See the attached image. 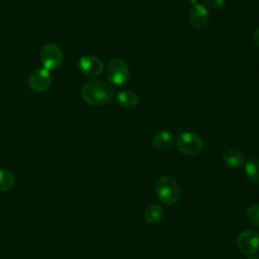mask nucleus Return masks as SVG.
Returning <instances> with one entry per match:
<instances>
[{
	"instance_id": "obj_8",
	"label": "nucleus",
	"mask_w": 259,
	"mask_h": 259,
	"mask_svg": "<svg viewBox=\"0 0 259 259\" xmlns=\"http://www.w3.org/2000/svg\"><path fill=\"white\" fill-rule=\"evenodd\" d=\"M79 70L87 77H97L104 69L102 61L95 56H83L78 61Z\"/></svg>"
},
{
	"instance_id": "obj_14",
	"label": "nucleus",
	"mask_w": 259,
	"mask_h": 259,
	"mask_svg": "<svg viewBox=\"0 0 259 259\" xmlns=\"http://www.w3.org/2000/svg\"><path fill=\"white\" fill-rule=\"evenodd\" d=\"M245 174L249 180L259 184V159L249 160L245 164Z\"/></svg>"
},
{
	"instance_id": "obj_5",
	"label": "nucleus",
	"mask_w": 259,
	"mask_h": 259,
	"mask_svg": "<svg viewBox=\"0 0 259 259\" xmlns=\"http://www.w3.org/2000/svg\"><path fill=\"white\" fill-rule=\"evenodd\" d=\"M106 77L110 83L120 86L124 84L130 77L128 66L125 61L115 58L110 61L106 69Z\"/></svg>"
},
{
	"instance_id": "obj_4",
	"label": "nucleus",
	"mask_w": 259,
	"mask_h": 259,
	"mask_svg": "<svg viewBox=\"0 0 259 259\" xmlns=\"http://www.w3.org/2000/svg\"><path fill=\"white\" fill-rule=\"evenodd\" d=\"M39 60L45 69L51 71L59 69L64 61L62 50L55 44H47L39 51Z\"/></svg>"
},
{
	"instance_id": "obj_10",
	"label": "nucleus",
	"mask_w": 259,
	"mask_h": 259,
	"mask_svg": "<svg viewBox=\"0 0 259 259\" xmlns=\"http://www.w3.org/2000/svg\"><path fill=\"white\" fill-rule=\"evenodd\" d=\"M223 161L230 168H239L244 164V156L236 149H228L223 153Z\"/></svg>"
},
{
	"instance_id": "obj_17",
	"label": "nucleus",
	"mask_w": 259,
	"mask_h": 259,
	"mask_svg": "<svg viewBox=\"0 0 259 259\" xmlns=\"http://www.w3.org/2000/svg\"><path fill=\"white\" fill-rule=\"evenodd\" d=\"M205 6L211 9H221L226 5V0H203Z\"/></svg>"
},
{
	"instance_id": "obj_9",
	"label": "nucleus",
	"mask_w": 259,
	"mask_h": 259,
	"mask_svg": "<svg viewBox=\"0 0 259 259\" xmlns=\"http://www.w3.org/2000/svg\"><path fill=\"white\" fill-rule=\"evenodd\" d=\"M188 18H189L190 24L194 28L200 29L205 27L209 20V14L206 6L200 3L193 4L189 10Z\"/></svg>"
},
{
	"instance_id": "obj_15",
	"label": "nucleus",
	"mask_w": 259,
	"mask_h": 259,
	"mask_svg": "<svg viewBox=\"0 0 259 259\" xmlns=\"http://www.w3.org/2000/svg\"><path fill=\"white\" fill-rule=\"evenodd\" d=\"M163 214H164L163 207L158 204H153L146 209L145 219L149 224H156L162 219Z\"/></svg>"
},
{
	"instance_id": "obj_1",
	"label": "nucleus",
	"mask_w": 259,
	"mask_h": 259,
	"mask_svg": "<svg viewBox=\"0 0 259 259\" xmlns=\"http://www.w3.org/2000/svg\"><path fill=\"white\" fill-rule=\"evenodd\" d=\"M83 100L93 106L103 105L109 102L113 96L112 87L101 80H90L81 88Z\"/></svg>"
},
{
	"instance_id": "obj_6",
	"label": "nucleus",
	"mask_w": 259,
	"mask_h": 259,
	"mask_svg": "<svg viewBox=\"0 0 259 259\" xmlns=\"http://www.w3.org/2000/svg\"><path fill=\"white\" fill-rule=\"evenodd\" d=\"M239 250L246 255H252L259 249V235L254 230H245L238 236Z\"/></svg>"
},
{
	"instance_id": "obj_3",
	"label": "nucleus",
	"mask_w": 259,
	"mask_h": 259,
	"mask_svg": "<svg viewBox=\"0 0 259 259\" xmlns=\"http://www.w3.org/2000/svg\"><path fill=\"white\" fill-rule=\"evenodd\" d=\"M176 144L179 151L187 156H196L200 154L204 147L201 137L191 132L180 133L176 139Z\"/></svg>"
},
{
	"instance_id": "obj_20",
	"label": "nucleus",
	"mask_w": 259,
	"mask_h": 259,
	"mask_svg": "<svg viewBox=\"0 0 259 259\" xmlns=\"http://www.w3.org/2000/svg\"><path fill=\"white\" fill-rule=\"evenodd\" d=\"M247 259H259L258 257H256V256H250L249 258H247Z\"/></svg>"
},
{
	"instance_id": "obj_19",
	"label": "nucleus",
	"mask_w": 259,
	"mask_h": 259,
	"mask_svg": "<svg viewBox=\"0 0 259 259\" xmlns=\"http://www.w3.org/2000/svg\"><path fill=\"white\" fill-rule=\"evenodd\" d=\"M187 2L191 3V4H196L197 3V0H186Z\"/></svg>"
},
{
	"instance_id": "obj_11",
	"label": "nucleus",
	"mask_w": 259,
	"mask_h": 259,
	"mask_svg": "<svg viewBox=\"0 0 259 259\" xmlns=\"http://www.w3.org/2000/svg\"><path fill=\"white\" fill-rule=\"evenodd\" d=\"M116 101L121 107L125 109H132L138 105L139 97L135 92L125 90V91H120L116 95Z\"/></svg>"
},
{
	"instance_id": "obj_18",
	"label": "nucleus",
	"mask_w": 259,
	"mask_h": 259,
	"mask_svg": "<svg viewBox=\"0 0 259 259\" xmlns=\"http://www.w3.org/2000/svg\"><path fill=\"white\" fill-rule=\"evenodd\" d=\"M253 40H254L255 45H256L257 47H259V27L255 30V32H254V34H253Z\"/></svg>"
},
{
	"instance_id": "obj_16",
	"label": "nucleus",
	"mask_w": 259,
	"mask_h": 259,
	"mask_svg": "<svg viewBox=\"0 0 259 259\" xmlns=\"http://www.w3.org/2000/svg\"><path fill=\"white\" fill-rule=\"evenodd\" d=\"M247 218L248 220L259 227V204H254L251 205L248 209H247Z\"/></svg>"
},
{
	"instance_id": "obj_13",
	"label": "nucleus",
	"mask_w": 259,
	"mask_h": 259,
	"mask_svg": "<svg viewBox=\"0 0 259 259\" xmlns=\"http://www.w3.org/2000/svg\"><path fill=\"white\" fill-rule=\"evenodd\" d=\"M15 184V177L8 169H0V192L10 190Z\"/></svg>"
},
{
	"instance_id": "obj_12",
	"label": "nucleus",
	"mask_w": 259,
	"mask_h": 259,
	"mask_svg": "<svg viewBox=\"0 0 259 259\" xmlns=\"http://www.w3.org/2000/svg\"><path fill=\"white\" fill-rule=\"evenodd\" d=\"M173 142H174V136L170 131H160L155 135L153 139V143L155 147L161 150H165L169 148L173 144Z\"/></svg>"
},
{
	"instance_id": "obj_7",
	"label": "nucleus",
	"mask_w": 259,
	"mask_h": 259,
	"mask_svg": "<svg viewBox=\"0 0 259 259\" xmlns=\"http://www.w3.org/2000/svg\"><path fill=\"white\" fill-rule=\"evenodd\" d=\"M52 83V76L49 70L37 68L33 70L28 78L29 87L35 92H45Z\"/></svg>"
},
{
	"instance_id": "obj_2",
	"label": "nucleus",
	"mask_w": 259,
	"mask_h": 259,
	"mask_svg": "<svg viewBox=\"0 0 259 259\" xmlns=\"http://www.w3.org/2000/svg\"><path fill=\"white\" fill-rule=\"evenodd\" d=\"M156 194L164 204H174L180 198V188L176 180L168 175L161 176L156 183Z\"/></svg>"
}]
</instances>
